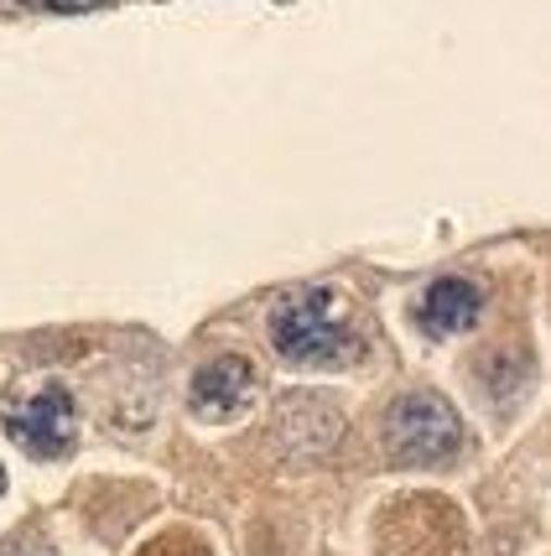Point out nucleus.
<instances>
[{
  "instance_id": "1",
  "label": "nucleus",
  "mask_w": 551,
  "mask_h": 556,
  "mask_svg": "<svg viewBox=\"0 0 551 556\" xmlns=\"http://www.w3.org/2000/svg\"><path fill=\"white\" fill-rule=\"evenodd\" d=\"M271 349L287 364H349L360 339L349 333V317L328 287H302L271 307Z\"/></svg>"
},
{
  "instance_id": "2",
  "label": "nucleus",
  "mask_w": 551,
  "mask_h": 556,
  "mask_svg": "<svg viewBox=\"0 0 551 556\" xmlns=\"http://www.w3.org/2000/svg\"><path fill=\"white\" fill-rule=\"evenodd\" d=\"M458 447H463V421L431 390H411L385 412V453L396 463H406V468L448 463Z\"/></svg>"
},
{
  "instance_id": "3",
  "label": "nucleus",
  "mask_w": 551,
  "mask_h": 556,
  "mask_svg": "<svg viewBox=\"0 0 551 556\" xmlns=\"http://www.w3.org/2000/svg\"><path fill=\"white\" fill-rule=\"evenodd\" d=\"M5 432L32 458H63L78 432V412L63 386H37L5 406Z\"/></svg>"
},
{
  "instance_id": "4",
  "label": "nucleus",
  "mask_w": 551,
  "mask_h": 556,
  "mask_svg": "<svg viewBox=\"0 0 551 556\" xmlns=\"http://www.w3.org/2000/svg\"><path fill=\"white\" fill-rule=\"evenodd\" d=\"M250 395H255V369L240 354H218L214 364H203L192 375L188 406L203 421H229V416H240L250 406Z\"/></svg>"
},
{
  "instance_id": "5",
  "label": "nucleus",
  "mask_w": 551,
  "mask_h": 556,
  "mask_svg": "<svg viewBox=\"0 0 551 556\" xmlns=\"http://www.w3.org/2000/svg\"><path fill=\"white\" fill-rule=\"evenodd\" d=\"M479 307H484V291L474 287V281H463V276H442V281H431L427 287L416 323L427 328L431 339H453V333H463V328H474V323H479Z\"/></svg>"
},
{
  "instance_id": "6",
  "label": "nucleus",
  "mask_w": 551,
  "mask_h": 556,
  "mask_svg": "<svg viewBox=\"0 0 551 556\" xmlns=\"http://www.w3.org/2000/svg\"><path fill=\"white\" fill-rule=\"evenodd\" d=\"M276 437H281L287 447L297 437H308V442H302V458H323L338 437H343V416L328 412L317 395H291L287 406H281V416H276Z\"/></svg>"
},
{
  "instance_id": "7",
  "label": "nucleus",
  "mask_w": 551,
  "mask_h": 556,
  "mask_svg": "<svg viewBox=\"0 0 551 556\" xmlns=\"http://www.w3.org/2000/svg\"><path fill=\"white\" fill-rule=\"evenodd\" d=\"M32 11H99V5H115V0H16Z\"/></svg>"
},
{
  "instance_id": "8",
  "label": "nucleus",
  "mask_w": 551,
  "mask_h": 556,
  "mask_svg": "<svg viewBox=\"0 0 551 556\" xmlns=\"http://www.w3.org/2000/svg\"><path fill=\"white\" fill-rule=\"evenodd\" d=\"M146 556H203L198 546H188V541H156Z\"/></svg>"
},
{
  "instance_id": "9",
  "label": "nucleus",
  "mask_w": 551,
  "mask_h": 556,
  "mask_svg": "<svg viewBox=\"0 0 551 556\" xmlns=\"http://www.w3.org/2000/svg\"><path fill=\"white\" fill-rule=\"evenodd\" d=\"M0 556H52V552L37 546V541H11V546H0Z\"/></svg>"
},
{
  "instance_id": "10",
  "label": "nucleus",
  "mask_w": 551,
  "mask_h": 556,
  "mask_svg": "<svg viewBox=\"0 0 551 556\" xmlns=\"http://www.w3.org/2000/svg\"><path fill=\"white\" fill-rule=\"evenodd\" d=\"M0 494H5V473H0Z\"/></svg>"
}]
</instances>
